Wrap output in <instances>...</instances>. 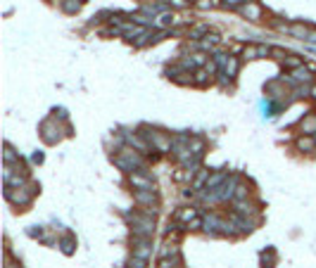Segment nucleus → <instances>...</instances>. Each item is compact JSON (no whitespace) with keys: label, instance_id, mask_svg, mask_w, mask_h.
Returning <instances> with one entry per match:
<instances>
[{"label":"nucleus","instance_id":"15","mask_svg":"<svg viewBox=\"0 0 316 268\" xmlns=\"http://www.w3.org/2000/svg\"><path fill=\"white\" fill-rule=\"evenodd\" d=\"M312 95H314V97H316V86H314V88H312Z\"/></svg>","mask_w":316,"mask_h":268},{"label":"nucleus","instance_id":"9","mask_svg":"<svg viewBox=\"0 0 316 268\" xmlns=\"http://www.w3.org/2000/svg\"><path fill=\"white\" fill-rule=\"evenodd\" d=\"M302 126H304V131H307V133H312V131H316V119L314 117H309L307 123H302Z\"/></svg>","mask_w":316,"mask_h":268},{"label":"nucleus","instance_id":"10","mask_svg":"<svg viewBox=\"0 0 316 268\" xmlns=\"http://www.w3.org/2000/svg\"><path fill=\"white\" fill-rule=\"evenodd\" d=\"M179 218L181 221H190V218H195V209H186V211H181Z\"/></svg>","mask_w":316,"mask_h":268},{"label":"nucleus","instance_id":"4","mask_svg":"<svg viewBox=\"0 0 316 268\" xmlns=\"http://www.w3.org/2000/svg\"><path fill=\"white\" fill-rule=\"evenodd\" d=\"M243 57H245V60H257V57H261L259 45H248V48L243 50Z\"/></svg>","mask_w":316,"mask_h":268},{"label":"nucleus","instance_id":"13","mask_svg":"<svg viewBox=\"0 0 316 268\" xmlns=\"http://www.w3.org/2000/svg\"><path fill=\"white\" fill-rule=\"evenodd\" d=\"M169 5H174V7L183 10V7H188V0H169Z\"/></svg>","mask_w":316,"mask_h":268},{"label":"nucleus","instance_id":"14","mask_svg":"<svg viewBox=\"0 0 316 268\" xmlns=\"http://www.w3.org/2000/svg\"><path fill=\"white\" fill-rule=\"evenodd\" d=\"M221 2H223L226 7H238V5H240L243 0H221Z\"/></svg>","mask_w":316,"mask_h":268},{"label":"nucleus","instance_id":"1","mask_svg":"<svg viewBox=\"0 0 316 268\" xmlns=\"http://www.w3.org/2000/svg\"><path fill=\"white\" fill-rule=\"evenodd\" d=\"M243 14H245L248 19H252V22H259L261 19V5H257V2H248V5L243 7Z\"/></svg>","mask_w":316,"mask_h":268},{"label":"nucleus","instance_id":"6","mask_svg":"<svg viewBox=\"0 0 316 268\" xmlns=\"http://www.w3.org/2000/svg\"><path fill=\"white\" fill-rule=\"evenodd\" d=\"M217 43H219V36H217V33H207L205 40H202V48H214Z\"/></svg>","mask_w":316,"mask_h":268},{"label":"nucleus","instance_id":"5","mask_svg":"<svg viewBox=\"0 0 316 268\" xmlns=\"http://www.w3.org/2000/svg\"><path fill=\"white\" fill-rule=\"evenodd\" d=\"M283 62H285V67H290V69L302 67V60H300V57H295V55H290V57H283Z\"/></svg>","mask_w":316,"mask_h":268},{"label":"nucleus","instance_id":"11","mask_svg":"<svg viewBox=\"0 0 316 268\" xmlns=\"http://www.w3.org/2000/svg\"><path fill=\"white\" fill-rule=\"evenodd\" d=\"M221 178H223V174H214V176H212V178H209V180H207V188H214V185L219 183Z\"/></svg>","mask_w":316,"mask_h":268},{"label":"nucleus","instance_id":"8","mask_svg":"<svg viewBox=\"0 0 316 268\" xmlns=\"http://www.w3.org/2000/svg\"><path fill=\"white\" fill-rule=\"evenodd\" d=\"M214 5H219V0H197V7H200V10H209V7H214Z\"/></svg>","mask_w":316,"mask_h":268},{"label":"nucleus","instance_id":"12","mask_svg":"<svg viewBox=\"0 0 316 268\" xmlns=\"http://www.w3.org/2000/svg\"><path fill=\"white\" fill-rule=\"evenodd\" d=\"M131 183H136V185H145V188L150 185V183H148L145 178H140V176H131Z\"/></svg>","mask_w":316,"mask_h":268},{"label":"nucleus","instance_id":"3","mask_svg":"<svg viewBox=\"0 0 316 268\" xmlns=\"http://www.w3.org/2000/svg\"><path fill=\"white\" fill-rule=\"evenodd\" d=\"M297 148L304 152H312V149H316V140L314 138H297Z\"/></svg>","mask_w":316,"mask_h":268},{"label":"nucleus","instance_id":"7","mask_svg":"<svg viewBox=\"0 0 316 268\" xmlns=\"http://www.w3.org/2000/svg\"><path fill=\"white\" fill-rule=\"evenodd\" d=\"M295 79L297 81H309V71H307L304 67H297L295 69Z\"/></svg>","mask_w":316,"mask_h":268},{"label":"nucleus","instance_id":"2","mask_svg":"<svg viewBox=\"0 0 316 268\" xmlns=\"http://www.w3.org/2000/svg\"><path fill=\"white\" fill-rule=\"evenodd\" d=\"M281 31H288L292 36H297V38H309V29L302 27V24H292V27H281Z\"/></svg>","mask_w":316,"mask_h":268}]
</instances>
